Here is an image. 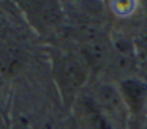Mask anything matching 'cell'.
Masks as SVG:
<instances>
[{"label": "cell", "instance_id": "2", "mask_svg": "<svg viewBox=\"0 0 147 129\" xmlns=\"http://www.w3.org/2000/svg\"><path fill=\"white\" fill-rule=\"evenodd\" d=\"M119 91L122 94L125 106L130 116H138L146 113L147 104V84L139 79H125L119 85Z\"/></svg>", "mask_w": 147, "mask_h": 129}, {"label": "cell", "instance_id": "3", "mask_svg": "<svg viewBox=\"0 0 147 129\" xmlns=\"http://www.w3.org/2000/svg\"><path fill=\"white\" fill-rule=\"evenodd\" d=\"M82 118L87 129H115L112 123L100 112L92 98L84 101L82 104Z\"/></svg>", "mask_w": 147, "mask_h": 129}, {"label": "cell", "instance_id": "1", "mask_svg": "<svg viewBox=\"0 0 147 129\" xmlns=\"http://www.w3.org/2000/svg\"><path fill=\"white\" fill-rule=\"evenodd\" d=\"M92 99L100 112L112 123L115 129H127L130 121V112L122 99L119 87H114L111 84L101 85L96 88Z\"/></svg>", "mask_w": 147, "mask_h": 129}, {"label": "cell", "instance_id": "6", "mask_svg": "<svg viewBox=\"0 0 147 129\" xmlns=\"http://www.w3.org/2000/svg\"><path fill=\"white\" fill-rule=\"evenodd\" d=\"M40 129H52V128L49 124H46V126H43V128H40Z\"/></svg>", "mask_w": 147, "mask_h": 129}, {"label": "cell", "instance_id": "4", "mask_svg": "<svg viewBox=\"0 0 147 129\" xmlns=\"http://www.w3.org/2000/svg\"><path fill=\"white\" fill-rule=\"evenodd\" d=\"M62 77H63L65 84L71 85V87H78L81 82H84V69L76 60H67V61H63Z\"/></svg>", "mask_w": 147, "mask_h": 129}, {"label": "cell", "instance_id": "5", "mask_svg": "<svg viewBox=\"0 0 147 129\" xmlns=\"http://www.w3.org/2000/svg\"><path fill=\"white\" fill-rule=\"evenodd\" d=\"M127 129H147V113L138 116H130Z\"/></svg>", "mask_w": 147, "mask_h": 129}]
</instances>
